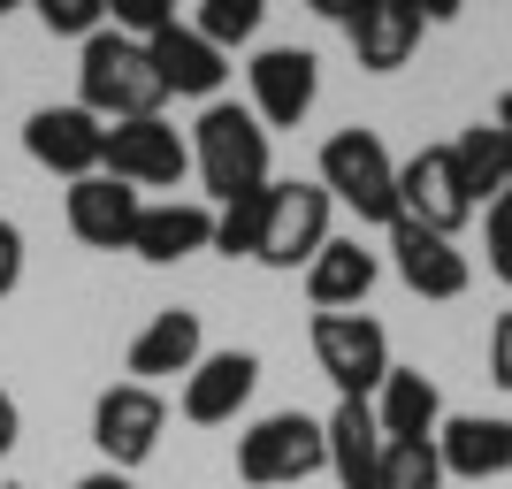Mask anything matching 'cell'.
Returning a JSON list of instances; mask_svg holds the SVG:
<instances>
[{"label": "cell", "instance_id": "cell-3", "mask_svg": "<svg viewBox=\"0 0 512 489\" xmlns=\"http://www.w3.org/2000/svg\"><path fill=\"white\" fill-rule=\"evenodd\" d=\"M314 184L337 199V207H352L360 222H383V230L398 222V161H390L383 130H367V123L337 130V138L321 146Z\"/></svg>", "mask_w": 512, "mask_h": 489}, {"label": "cell", "instance_id": "cell-14", "mask_svg": "<svg viewBox=\"0 0 512 489\" xmlns=\"http://www.w3.org/2000/svg\"><path fill=\"white\" fill-rule=\"evenodd\" d=\"M207 360V321L192 314V306H161V314L130 337V383H146V390H161L169 375H192V367Z\"/></svg>", "mask_w": 512, "mask_h": 489}, {"label": "cell", "instance_id": "cell-23", "mask_svg": "<svg viewBox=\"0 0 512 489\" xmlns=\"http://www.w3.org/2000/svg\"><path fill=\"white\" fill-rule=\"evenodd\" d=\"M451 169H459V184H467L474 214L497 207V199L512 192V138L497 123H467L459 138H451Z\"/></svg>", "mask_w": 512, "mask_h": 489}, {"label": "cell", "instance_id": "cell-21", "mask_svg": "<svg viewBox=\"0 0 512 489\" xmlns=\"http://www.w3.org/2000/svg\"><path fill=\"white\" fill-rule=\"evenodd\" d=\"M153 69H161L169 100L184 92V100H207L214 107V100H222V77H230V54H214L192 23H169V31L153 39Z\"/></svg>", "mask_w": 512, "mask_h": 489}, {"label": "cell", "instance_id": "cell-7", "mask_svg": "<svg viewBox=\"0 0 512 489\" xmlns=\"http://www.w3.org/2000/svg\"><path fill=\"white\" fill-rule=\"evenodd\" d=\"M161 428H169V398L146 383H107L92 405V444L115 474H138L161 451Z\"/></svg>", "mask_w": 512, "mask_h": 489}, {"label": "cell", "instance_id": "cell-11", "mask_svg": "<svg viewBox=\"0 0 512 489\" xmlns=\"http://www.w3.org/2000/svg\"><path fill=\"white\" fill-rule=\"evenodd\" d=\"M245 92H253L260 130H299L321 100V62L306 46H260L253 69H245Z\"/></svg>", "mask_w": 512, "mask_h": 489}, {"label": "cell", "instance_id": "cell-24", "mask_svg": "<svg viewBox=\"0 0 512 489\" xmlns=\"http://www.w3.org/2000/svg\"><path fill=\"white\" fill-rule=\"evenodd\" d=\"M375 489H444V459H436V436H413V444L383 436V474H375Z\"/></svg>", "mask_w": 512, "mask_h": 489}, {"label": "cell", "instance_id": "cell-16", "mask_svg": "<svg viewBox=\"0 0 512 489\" xmlns=\"http://www.w3.org/2000/svg\"><path fill=\"white\" fill-rule=\"evenodd\" d=\"M436 459L459 482H497V474H512V421L505 413H444Z\"/></svg>", "mask_w": 512, "mask_h": 489}, {"label": "cell", "instance_id": "cell-20", "mask_svg": "<svg viewBox=\"0 0 512 489\" xmlns=\"http://www.w3.org/2000/svg\"><path fill=\"white\" fill-rule=\"evenodd\" d=\"M375 276H383V260L367 253L360 237H329V245L306 260V298H314L321 314H360Z\"/></svg>", "mask_w": 512, "mask_h": 489}, {"label": "cell", "instance_id": "cell-6", "mask_svg": "<svg viewBox=\"0 0 512 489\" xmlns=\"http://www.w3.org/2000/svg\"><path fill=\"white\" fill-rule=\"evenodd\" d=\"M100 169L130 192H176L192 176V138L169 123V115H146V123H115L107 130Z\"/></svg>", "mask_w": 512, "mask_h": 489}, {"label": "cell", "instance_id": "cell-29", "mask_svg": "<svg viewBox=\"0 0 512 489\" xmlns=\"http://www.w3.org/2000/svg\"><path fill=\"white\" fill-rule=\"evenodd\" d=\"M16 283H23V230L0 214V298L16 291Z\"/></svg>", "mask_w": 512, "mask_h": 489}, {"label": "cell", "instance_id": "cell-8", "mask_svg": "<svg viewBox=\"0 0 512 489\" xmlns=\"http://www.w3.org/2000/svg\"><path fill=\"white\" fill-rule=\"evenodd\" d=\"M314 360L337 383V398H375L383 375L398 367L375 314H314Z\"/></svg>", "mask_w": 512, "mask_h": 489}, {"label": "cell", "instance_id": "cell-5", "mask_svg": "<svg viewBox=\"0 0 512 489\" xmlns=\"http://www.w3.org/2000/svg\"><path fill=\"white\" fill-rule=\"evenodd\" d=\"M329 207H337V199L321 192L314 176H268V222H260V268H283V276H291V268H306V260L321 253V245H329Z\"/></svg>", "mask_w": 512, "mask_h": 489}, {"label": "cell", "instance_id": "cell-33", "mask_svg": "<svg viewBox=\"0 0 512 489\" xmlns=\"http://www.w3.org/2000/svg\"><path fill=\"white\" fill-rule=\"evenodd\" d=\"M490 123H497V130H505V138H512V92H505V100H497V115H490Z\"/></svg>", "mask_w": 512, "mask_h": 489}, {"label": "cell", "instance_id": "cell-26", "mask_svg": "<svg viewBox=\"0 0 512 489\" xmlns=\"http://www.w3.org/2000/svg\"><path fill=\"white\" fill-rule=\"evenodd\" d=\"M260 222H268V192L230 199V207H214V253L253 260V253H260Z\"/></svg>", "mask_w": 512, "mask_h": 489}, {"label": "cell", "instance_id": "cell-17", "mask_svg": "<svg viewBox=\"0 0 512 489\" xmlns=\"http://www.w3.org/2000/svg\"><path fill=\"white\" fill-rule=\"evenodd\" d=\"M390 260H398V283H406L413 298H467V283H474L467 253H459L451 237L413 230V222H390Z\"/></svg>", "mask_w": 512, "mask_h": 489}, {"label": "cell", "instance_id": "cell-9", "mask_svg": "<svg viewBox=\"0 0 512 489\" xmlns=\"http://www.w3.org/2000/svg\"><path fill=\"white\" fill-rule=\"evenodd\" d=\"M398 222L428 237H459L474 222V199L451 169V146H421L413 161H398Z\"/></svg>", "mask_w": 512, "mask_h": 489}, {"label": "cell", "instance_id": "cell-2", "mask_svg": "<svg viewBox=\"0 0 512 489\" xmlns=\"http://www.w3.org/2000/svg\"><path fill=\"white\" fill-rule=\"evenodd\" d=\"M192 169H199V184H207L214 207L268 192V130H260L253 107H237V100L199 107V123H192Z\"/></svg>", "mask_w": 512, "mask_h": 489}, {"label": "cell", "instance_id": "cell-34", "mask_svg": "<svg viewBox=\"0 0 512 489\" xmlns=\"http://www.w3.org/2000/svg\"><path fill=\"white\" fill-rule=\"evenodd\" d=\"M0 489H23V482H0Z\"/></svg>", "mask_w": 512, "mask_h": 489}, {"label": "cell", "instance_id": "cell-10", "mask_svg": "<svg viewBox=\"0 0 512 489\" xmlns=\"http://www.w3.org/2000/svg\"><path fill=\"white\" fill-rule=\"evenodd\" d=\"M321 16H337L344 23V39H352V54H360L367 77H390V69H406L413 62V46H421V8L413 0H321Z\"/></svg>", "mask_w": 512, "mask_h": 489}, {"label": "cell", "instance_id": "cell-32", "mask_svg": "<svg viewBox=\"0 0 512 489\" xmlns=\"http://www.w3.org/2000/svg\"><path fill=\"white\" fill-rule=\"evenodd\" d=\"M77 489H138V474H115V467H100V474H85Z\"/></svg>", "mask_w": 512, "mask_h": 489}, {"label": "cell", "instance_id": "cell-25", "mask_svg": "<svg viewBox=\"0 0 512 489\" xmlns=\"http://www.w3.org/2000/svg\"><path fill=\"white\" fill-rule=\"evenodd\" d=\"M260 16H268L260 0H199L192 31H199V39L214 46V54H230V46H245V39L260 31Z\"/></svg>", "mask_w": 512, "mask_h": 489}, {"label": "cell", "instance_id": "cell-4", "mask_svg": "<svg viewBox=\"0 0 512 489\" xmlns=\"http://www.w3.org/2000/svg\"><path fill=\"white\" fill-rule=\"evenodd\" d=\"M329 467V436H321L314 413H268L237 436V482L253 489H283V482H306V474Z\"/></svg>", "mask_w": 512, "mask_h": 489}, {"label": "cell", "instance_id": "cell-18", "mask_svg": "<svg viewBox=\"0 0 512 489\" xmlns=\"http://www.w3.org/2000/svg\"><path fill=\"white\" fill-rule=\"evenodd\" d=\"M130 253L146 260V268H176V260H192V253H214V207L207 199H161V207H146Z\"/></svg>", "mask_w": 512, "mask_h": 489}, {"label": "cell", "instance_id": "cell-31", "mask_svg": "<svg viewBox=\"0 0 512 489\" xmlns=\"http://www.w3.org/2000/svg\"><path fill=\"white\" fill-rule=\"evenodd\" d=\"M16 436H23V405L8 398V390H0V459L16 451Z\"/></svg>", "mask_w": 512, "mask_h": 489}, {"label": "cell", "instance_id": "cell-19", "mask_svg": "<svg viewBox=\"0 0 512 489\" xmlns=\"http://www.w3.org/2000/svg\"><path fill=\"white\" fill-rule=\"evenodd\" d=\"M321 436H329V474H337V489H375V474H383L375 398H337V413L321 421Z\"/></svg>", "mask_w": 512, "mask_h": 489}, {"label": "cell", "instance_id": "cell-28", "mask_svg": "<svg viewBox=\"0 0 512 489\" xmlns=\"http://www.w3.org/2000/svg\"><path fill=\"white\" fill-rule=\"evenodd\" d=\"M482 245H490V276L512 291V192L497 199L490 214H482Z\"/></svg>", "mask_w": 512, "mask_h": 489}, {"label": "cell", "instance_id": "cell-13", "mask_svg": "<svg viewBox=\"0 0 512 489\" xmlns=\"http://www.w3.org/2000/svg\"><path fill=\"white\" fill-rule=\"evenodd\" d=\"M253 390H260V352H207V360L184 375V390H176V413L192 428H230L245 405H253Z\"/></svg>", "mask_w": 512, "mask_h": 489}, {"label": "cell", "instance_id": "cell-27", "mask_svg": "<svg viewBox=\"0 0 512 489\" xmlns=\"http://www.w3.org/2000/svg\"><path fill=\"white\" fill-rule=\"evenodd\" d=\"M39 23L54 31V39H77V46H85L92 31L107 23V0H39Z\"/></svg>", "mask_w": 512, "mask_h": 489}, {"label": "cell", "instance_id": "cell-30", "mask_svg": "<svg viewBox=\"0 0 512 489\" xmlns=\"http://www.w3.org/2000/svg\"><path fill=\"white\" fill-rule=\"evenodd\" d=\"M490 383L512 390V314H497V329H490Z\"/></svg>", "mask_w": 512, "mask_h": 489}, {"label": "cell", "instance_id": "cell-1", "mask_svg": "<svg viewBox=\"0 0 512 489\" xmlns=\"http://www.w3.org/2000/svg\"><path fill=\"white\" fill-rule=\"evenodd\" d=\"M77 107L100 115L107 130L161 115V107H169V85H161V69H153V46H138V39H123L115 23H100V31L77 46Z\"/></svg>", "mask_w": 512, "mask_h": 489}, {"label": "cell", "instance_id": "cell-15", "mask_svg": "<svg viewBox=\"0 0 512 489\" xmlns=\"http://www.w3.org/2000/svg\"><path fill=\"white\" fill-rule=\"evenodd\" d=\"M138 214H146V199L130 192V184H115L107 169L85 176V184H69V237L92 245V253H130Z\"/></svg>", "mask_w": 512, "mask_h": 489}, {"label": "cell", "instance_id": "cell-12", "mask_svg": "<svg viewBox=\"0 0 512 489\" xmlns=\"http://www.w3.org/2000/svg\"><path fill=\"white\" fill-rule=\"evenodd\" d=\"M23 153H31V161H39L46 176H62V184H85V176H100L107 123H100V115H85L77 100L39 107V115L23 123Z\"/></svg>", "mask_w": 512, "mask_h": 489}, {"label": "cell", "instance_id": "cell-22", "mask_svg": "<svg viewBox=\"0 0 512 489\" xmlns=\"http://www.w3.org/2000/svg\"><path fill=\"white\" fill-rule=\"evenodd\" d=\"M375 421H383V436H398V444L436 436V428H444V390H436V375H421V367H390L383 390H375Z\"/></svg>", "mask_w": 512, "mask_h": 489}]
</instances>
